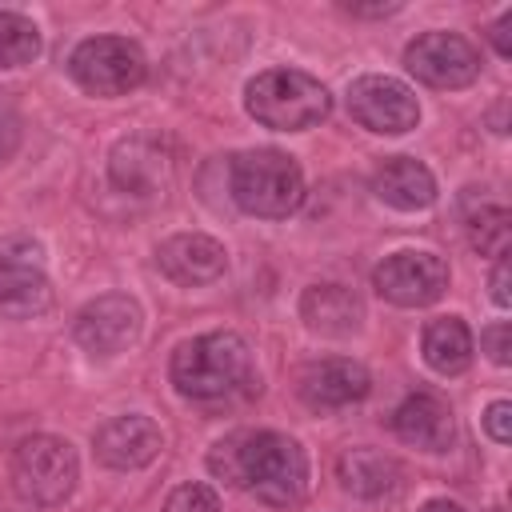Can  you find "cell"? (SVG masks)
I'll return each instance as SVG.
<instances>
[{
    "label": "cell",
    "mask_w": 512,
    "mask_h": 512,
    "mask_svg": "<svg viewBox=\"0 0 512 512\" xmlns=\"http://www.w3.org/2000/svg\"><path fill=\"white\" fill-rule=\"evenodd\" d=\"M208 472L232 488L252 492L268 508H296L308 492L304 448L272 428H240L212 444Z\"/></svg>",
    "instance_id": "6da1fadb"
},
{
    "label": "cell",
    "mask_w": 512,
    "mask_h": 512,
    "mask_svg": "<svg viewBox=\"0 0 512 512\" xmlns=\"http://www.w3.org/2000/svg\"><path fill=\"white\" fill-rule=\"evenodd\" d=\"M168 376L188 400H228L252 384V352L240 332H204L172 352Z\"/></svg>",
    "instance_id": "7a4b0ae2"
},
{
    "label": "cell",
    "mask_w": 512,
    "mask_h": 512,
    "mask_svg": "<svg viewBox=\"0 0 512 512\" xmlns=\"http://www.w3.org/2000/svg\"><path fill=\"white\" fill-rule=\"evenodd\" d=\"M244 108L272 132H304L332 112V96L300 68H268L244 84Z\"/></svg>",
    "instance_id": "3957f363"
},
{
    "label": "cell",
    "mask_w": 512,
    "mask_h": 512,
    "mask_svg": "<svg viewBox=\"0 0 512 512\" xmlns=\"http://www.w3.org/2000/svg\"><path fill=\"white\" fill-rule=\"evenodd\" d=\"M228 188L248 216H264V220H284L304 204V172L280 148L240 152L232 160Z\"/></svg>",
    "instance_id": "277c9868"
},
{
    "label": "cell",
    "mask_w": 512,
    "mask_h": 512,
    "mask_svg": "<svg viewBox=\"0 0 512 512\" xmlns=\"http://www.w3.org/2000/svg\"><path fill=\"white\" fill-rule=\"evenodd\" d=\"M76 480H80V460H76V448L68 440L36 432V436L16 444L12 488L20 492V500H28L36 508H56L72 496Z\"/></svg>",
    "instance_id": "5b68a950"
},
{
    "label": "cell",
    "mask_w": 512,
    "mask_h": 512,
    "mask_svg": "<svg viewBox=\"0 0 512 512\" xmlns=\"http://www.w3.org/2000/svg\"><path fill=\"white\" fill-rule=\"evenodd\" d=\"M68 72L88 96H124L144 84L148 60H144L140 44H132L124 36H92L72 48Z\"/></svg>",
    "instance_id": "8992f818"
},
{
    "label": "cell",
    "mask_w": 512,
    "mask_h": 512,
    "mask_svg": "<svg viewBox=\"0 0 512 512\" xmlns=\"http://www.w3.org/2000/svg\"><path fill=\"white\" fill-rule=\"evenodd\" d=\"M52 284L44 272V248L32 236H4L0 240V316L4 320H32L48 312Z\"/></svg>",
    "instance_id": "52a82bcc"
},
{
    "label": "cell",
    "mask_w": 512,
    "mask_h": 512,
    "mask_svg": "<svg viewBox=\"0 0 512 512\" xmlns=\"http://www.w3.org/2000/svg\"><path fill=\"white\" fill-rule=\"evenodd\" d=\"M372 288L396 308H428L448 292V264L436 252H392L376 264Z\"/></svg>",
    "instance_id": "ba28073f"
},
{
    "label": "cell",
    "mask_w": 512,
    "mask_h": 512,
    "mask_svg": "<svg viewBox=\"0 0 512 512\" xmlns=\"http://www.w3.org/2000/svg\"><path fill=\"white\" fill-rule=\"evenodd\" d=\"M404 68L428 88H468L480 76V52L460 32H420L404 48Z\"/></svg>",
    "instance_id": "9c48e42d"
},
{
    "label": "cell",
    "mask_w": 512,
    "mask_h": 512,
    "mask_svg": "<svg viewBox=\"0 0 512 512\" xmlns=\"http://www.w3.org/2000/svg\"><path fill=\"white\" fill-rule=\"evenodd\" d=\"M348 112L360 128L380 136H400L420 124V100L408 84L392 76H360L348 84Z\"/></svg>",
    "instance_id": "30bf717a"
},
{
    "label": "cell",
    "mask_w": 512,
    "mask_h": 512,
    "mask_svg": "<svg viewBox=\"0 0 512 512\" xmlns=\"http://www.w3.org/2000/svg\"><path fill=\"white\" fill-rule=\"evenodd\" d=\"M140 324H144V312L132 296L124 292H104L96 300H88L80 312H76V324H72V336L76 344L96 356V360H108L116 352H124L136 336H140Z\"/></svg>",
    "instance_id": "8fae6325"
},
{
    "label": "cell",
    "mask_w": 512,
    "mask_h": 512,
    "mask_svg": "<svg viewBox=\"0 0 512 512\" xmlns=\"http://www.w3.org/2000/svg\"><path fill=\"white\" fill-rule=\"evenodd\" d=\"M92 448H96V460L104 468H116V472H132V468H144L160 456L164 448V432L152 416H140V412H128V416H112L108 424L96 428L92 436Z\"/></svg>",
    "instance_id": "7c38bea8"
},
{
    "label": "cell",
    "mask_w": 512,
    "mask_h": 512,
    "mask_svg": "<svg viewBox=\"0 0 512 512\" xmlns=\"http://www.w3.org/2000/svg\"><path fill=\"white\" fill-rule=\"evenodd\" d=\"M296 392L308 408L316 412H332V408H348L356 400H364L372 392V376L364 364L344 360V356H328V360H312L300 368L296 376Z\"/></svg>",
    "instance_id": "4fadbf2b"
},
{
    "label": "cell",
    "mask_w": 512,
    "mask_h": 512,
    "mask_svg": "<svg viewBox=\"0 0 512 512\" xmlns=\"http://www.w3.org/2000/svg\"><path fill=\"white\" fill-rule=\"evenodd\" d=\"M172 160L156 136H124L108 156V176L128 196H156L168 184Z\"/></svg>",
    "instance_id": "5bb4252c"
},
{
    "label": "cell",
    "mask_w": 512,
    "mask_h": 512,
    "mask_svg": "<svg viewBox=\"0 0 512 512\" xmlns=\"http://www.w3.org/2000/svg\"><path fill=\"white\" fill-rule=\"evenodd\" d=\"M156 264L172 284L196 288V284H212L224 276L228 252L220 240H212L204 232H176L156 248Z\"/></svg>",
    "instance_id": "9a60e30c"
},
{
    "label": "cell",
    "mask_w": 512,
    "mask_h": 512,
    "mask_svg": "<svg viewBox=\"0 0 512 512\" xmlns=\"http://www.w3.org/2000/svg\"><path fill=\"white\" fill-rule=\"evenodd\" d=\"M300 320L316 336H352L364 324V300L344 284H312L300 296Z\"/></svg>",
    "instance_id": "2e32d148"
},
{
    "label": "cell",
    "mask_w": 512,
    "mask_h": 512,
    "mask_svg": "<svg viewBox=\"0 0 512 512\" xmlns=\"http://www.w3.org/2000/svg\"><path fill=\"white\" fill-rule=\"evenodd\" d=\"M392 428L404 444H416L424 452H448L452 448V436H456V424H452V412L440 396H428V392H412L396 412H392Z\"/></svg>",
    "instance_id": "e0dca14e"
},
{
    "label": "cell",
    "mask_w": 512,
    "mask_h": 512,
    "mask_svg": "<svg viewBox=\"0 0 512 512\" xmlns=\"http://www.w3.org/2000/svg\"><path fill=\"white\" fill-rule=\"evenodd\" d=\"M372 192L396 212H424L436 200V176L412 156H388L372 176Z\"/></svg>",
    "instance_id": "ac0fdd59"
},
{
    "label": "cell",
    "mask_w": 512,
    "mask_h": 512,
    "mask_svg": "<svg viewBox=\"0 0 512 512\" xmlns=\"http://www.w3.org/2000/svg\"><path fill=\"white\" fill-rule=\"evenodd\" d=\"M336 476L344 484V492L352 496H384L396 488L400 480V464L384 452H372V448H348L340 460H336Z\"/></svg>",
    "instance_id": "d6986e66"
},
{
    "label": "cell",
    "mask_w": 512,
    "mask_h": 512,
    "mask_svg": "<svg viewBox=\"0 0 512 512\" xmlns=\"http://www.w3.org/2000/svg\"><path fill=\"white\" fill-rule=\"evenodd\" d=\"M424 360L432 372L440 376H460L468 364H472V332L460 316H440L424 328Z\"/></svg>",
    "instance_id": "ffe728a7"
},
{
    "label": "cell",
    "mask_w": 512,
    "mask_h": 512,
    "mask_svg": "<svg viewBox=\"0 0 512 512\" xmlns=\"http://www.w3.org/2000/svg\"><path fill=\"white\" fill-rule=\"evenodd\" d=\"M40 56V28L20 12H0V68H24Z\"/></svg>",
    "instance_id": "44dd1931"
},
{
    "label": "cell",
    "mask_w": 512,
    "mask_h": 512,
    "mask_svg": "<svg viewBox=\"0 0 512 512\" xmlns=\"http://www.w3.org/2000/svg\"><path fill=\"white\" fill-rule=\"evenodd\" d=\"M468 240L480 256H508V240H512V216L508 208L500 204H488V208H476L468 216Z\"/></svg>",
    "instance_id": "7402d4cb"
},
{
    "label": "cell",
    "mask_w": 512,
    "mask_h": 512,
    "mask_svg": "<svg viewBox=\"0 0 512 512\" xmlns=\"http://www.w3.org/2000/svg\"><path fill=\"white\" fill-rule=\"evenodd\" d=\"M164 512H220V496L208 484H180L164 500Z\"/></svg>",
    "instance_id": "603a6c76"
},
{
    "label": "cell",
    "mask_w": 512,
    "mask_h": 512,
    "mask_svg": "<svg viewBox=\"0 0 512 512\" xmlns=\"http://www.w3.org/2000/svg\"><path fill=\"white\" fill-rule=\"evenodd\" d=\"M484 432L496 440V444H508L512 440V404L508 400H492L484 408Z\"/></svg>",
    "instance_id": "cb8c5ba5"
},
{
    "label": "cell",
    "mask_w": 512,
    "mask_h": 512,
    "mask_svg": "<svg viewBox=\"0 0 512 512\" xmlns=\"http://www.w3.org/2000/svg\"><path fill=\"white\" fill-rule=\"evenodd\" d=\"M480 344H484V352L492 356V364H508L512 356V328L508 324H492V328H484L480 332Z\"/></svg>",
    "instance_id": "d4e9b609"
},
{
    "label": "cell",
    "mask_w": 512,
    "mask_h": 512,
    "mask_svg": "<svg viewBox=\"0 0 512 512\" xmlns=\"http://www.w3.org/2000/svg\"><path fill=\"white\" fill-rule=\"evenodd\" d=\"M492 300H496L500 308L512 304V292H508V256H500L496 268H492Z\"/></svg>",
    "instance_id": "484cf974"
},
{
    "label": "cell",
    "mask_w": 512,
    "mask_h": 512,
    "mask_svg": "<svg viewBox=\"0 0 512 512\" xmlns=\"http://www.w3.org/2000/svg\"><path fill=\"white\" fill-rule=\"evenodd\" d=\"M488 40L496 44V52H500V56H512V12H504V16L492 24Z\"/></svg>",
    "instance_id": "4316f807"
},
{
    "label": "cell",
    "mask_w": 512,
    "mask_h": 512,
    "mask_svg": "<svg viewBox=\"0 0 512 512\" xmlns=\"http://www.w3.org/2000/svg\"><path fill=\"white\" fill-rule=\"evenodd\" d=\"M348 16H392L400 12V4H344Z\"/></svg>",
    "instance_id": "83f0119b"
},
{
    "label": "cell",
    "mask_w": 512,
    "mask_h": 512,
    "mask_svg": "<svg viewBox=\"0 0 512 512\" xmlns=\"http://www.w3.org/2000/svg\"><path fill=\"white\" fill-rule=\"evenodd\" d=\"M420 512H464L460 504H452V500H428Z\"/></svg>",
    "instance_id": "f1b7e54d"
},
{
    "label": "cell",
    "mask_w": 512,
    "mask_h": 512,
    "mask_svg": "<svg viewBox=\"0 0 512 512\" xmlns=\"http://www.w3.org/2000/svg\"><path fill=\"white\" fill-rule=\"evenodd\" d=\"M492 512H504V508H500V504H496V508H492Z\"/></svg>",
    "instance_id": "f546056e"
}]
</instances>
